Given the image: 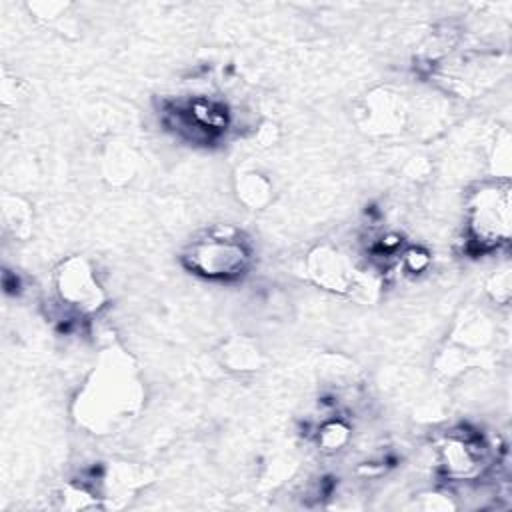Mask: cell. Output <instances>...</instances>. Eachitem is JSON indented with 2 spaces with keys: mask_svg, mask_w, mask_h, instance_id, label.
Returning a JSON list of instances; mask_svg holds the SVG:
<instances>
[{
  "mask_svg": "<svg viewBox=\"0 0 512 512\" xmlns=\"http://www.w3.org/2000/svg\"><path fill=\"white\" fill-rule=\"evenodd\" d=\"M142 402V386L120 352H110L88 378L76 402L78 420L96 434H108L122 426Z\"/></svg>",
  "mask_w": 512,
  "mask_h": 512,
  "instance_id": "obj_1",
  "label": "cell"
},
{
  "mask_svg": "<svg viewBox=\"0 0 512 512\" xmlns=\"http://www.w3.org/2000/svg\"><path fill=\"white\" fill-rule=\"evenodd\" d=\"M308 276L322 288L332 292H352L358 270L346 254L330 246H320L308 256Z\"/></svg>",
  "mask_w": 512,
  "mask_h": 512,
  "instance_id": "obj_5",
  "label": "cell"
},
{
  "mask_svg": "<svg viewBox=\"0 0 512 512\" xmlns=\"http://www.w3.org/2000/svg\"><path fill=\"white\" fill-rule=\"evenodd\" d=\"M56 286L60 298L84 314L100 310L106 300L92 268L82 258H70L60 266Z\"/></svg>",
  "mask_w": 512,
  "mask_h": 512,
  "instance_id": "obj_4",
  "label": "cell"
},
{
  "mask_svg": "<svg viewBox=\"0 0 512 512\" xmlns=\"http://www.w3.org/2000/svg\"><path fill=\"white\" fill-rule=\"evenodd\" d=\"M444 468L450 476H468L476 468V454L464 440H452L442 450Z\"/></svg>",
  "mask_w": 512,
  "mask_h": 512,
  "instance_id": "obj_6",
  "label": "cell"
},
{
  "mask_svg": "<svg viewBox=\"0 0 512 512\" xmlns=\"http://www.w3.org/2000/svg\"><path fill=\"white\" fill-rule=\"evenodd\" d=\"M190 270L208 278H232L240 274L248 262V252L242 242L224 236L198 240L186 252Z\"/></svg>",
  "mask_w": 512,
  "mask_h": 512,
  "instance_id": "obj_3",
  "label": "cell"
},
{
  "mask_svg": "<svg viewBox=\"0 0 512 512\" xmlns=\"http://www.w3.org/2000/svg\"><path fill=\"white\" fill-rule=\"evenodd\" d=\"M470 232L480 246H496L510 236L508 186L480 190L470 204Z\"/></svg>",
  "mask_w": 512,
  "mask_h": 512,
  "instance_id": "obj_2",
  "label": "cell"
},
{
  "mask_svg": "<svg viewBox=\"0 0 512 512\" xmlns=\"http://www.w3.org/2000/svg\"><path fill=\"white\" fill-rule=\"evenodd\" d=\"M268 192H270L268 182L256 172L244 174L242 180L238 182V196H242V200L250 206L262 204L268 198Z\"/></svg>",
  "mask_w": 512,
  "mask_h": 512,
  "instance_id": "obj_7",
  "label": "cell"
}]
</instances>
